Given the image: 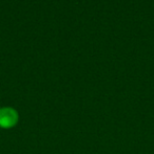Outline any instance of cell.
<instances>
[{"instance_id":"obj_1","label":"cell","mask_w":154,"mask_h":154,"mask_svg":"<svg viewBox=\"0 0 154 154\" xmlns=\"http://www.w3.org/2000/svg\"><path fill=\"white\" fill-rule=\"evenodd\" d=\"M18 122V113L11 107H3L0 109V127L12 128Z\"/></svg>"}]
</instances>
